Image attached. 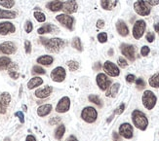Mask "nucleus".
I'll return each instance as SVG.
<instances>
[{"mask_svg": "<svg viewBox=\"0 0 159 141\" xmlns=\"http://www.w3.org/2000/svg\"><path fill=\"white\" fill-rule=\"evenodd\" d=\"M132 121L134 126L139 128L140 131H145V129L149 127V119L145 116L144 112H141V110H134L132 113Z\"/></svg>", "mask_w": 159, "mask_h": 141, "instance_id": "f257e3e1", "label": "nucleus"}, {"mask_svg": "<svg viewBox=\"0 0 159 141\" xmlns=\"http://www.w3.org/2000/svg\"><path fill=\"white\" fill-rule=\"evenodd\" d=\"M46 51L49 53H59L66 46V41L61 38H51L48 39L46 44L44 45Z\"/></svg>", "mask_w": 159, "mask_h": 141, "instance_id": "f03ea898", "label": "nucleus"}, {"mask_svg": "<svg viewBox=\"0 0 159 141\" xmlns=\"http://www.w3.org/2000/svg\"><path fill=\"white\" fill-rule=\"evenodd\" d=\"M141 101H143V104L145 107V109L152 110L156 105L157 97L154 93H152L151 91H145L143 94V97H141Z\"/></svg>", "mask_w": 159, "mask_h": 141, "instance_id": "7ed1b4c3", "label": "nucleus"}, {"mask_svg": "<svg viewBox=\"0 0 159 141\" xmlns=\"http://www.w3.org/2000/svg\"><path fill=\"white\" fill-rule=\"evenodd\" d=\"M81 118H82V120L85 121L86 123L93 124L96 122V120H97V118H98V112L94 107L87 106L82 110Z\"/></svg>", "mask_w": 159, "mask_h": 141, "instance_id": "20e7f679", "label": "nucleus"}, {"mask_svg": "<svg viewBox=\"0 0 159 141\" xmlns=\"http://www.w3.org/2000/svg\"><path fill=\"white\" fill-rule=\"evenodd\" d=\"M134 10L138 15L143 17L149 16L150 14V7L145 0H137L134 3Z\"/></svg>", "mask_w": 159, "mask_h": 141, "instance_id": "39448f33", "label": "nucleus"}, {"mask_svg": "<svg viewBox=\"0 0 159 141\" xmlns=\"http://www.w3.org/2000/svg\"><path fill=\"white\" fill-rule=\"evenodd\" d=\"M56 20L58 21L60 24L65 26L66 28L70 30H72L73 29V25H74V18L67 14H60L56 17Z\"/></svg>", "mask_w": 159, "mask_h": 141, "instance_id": "423d86ee", "label": "nucleus"}, {"mask_svg": "<svg viewBox=\"0 0 159 141\" xmlns=\"http://www.w3.org/2000/svg\"><path fill=\"white\" fill-rule=\"evenodd\" d=\"M120 51L122 55L130 61H134L136 59V48L134 45L130 44H121Z\"/></svg>", "mask_w": 159, "mask_h": 141, "instance_id": "0eeeda50", "label": "nucleus"}, {"mask_svg": "<svg viewBox=\"0 0 159 141\" xmlns=\"http://www.w3.org/2000/svg\"><path fill=\"white\" fill-rule=\"evenodd\" d=\"M146 28V24L144 20H139L134 24L133 26V36L135 39H141L143 37V35L145 34Z\"/></svg>", "mask_w": 159, "mask_h": 141, "instance_id": "6e6552de", "label": "nucleus"}, {"mask_svg": "<svg viewBox=\"0 0 159 141\" xmlns=\"http://www.w3.org/2000/svg\"><path fill=\"white\" fill-rule=\"evenodd\" d=\"M66 77V71L62 66H58L51 72V79L57 83H62Z\"/></svg>", "mask_w": 159, "mask_h": 141, "instance_id": "1a4fd4ad", "label": "nucleus"}, {"mask_svg": "<svg viewBox=\"0 0 159 141\" xmlns=\"http://www.w3.org/2000/svg\"><path fill=\"white\" fill-rule=\"evenodd\" d=\"M103 68L106 74L109 75L110 77H117V76H119V74H120V70H119L118 66L109 60L105 61Z\"/></svg>", "mask_w": 159, "mask_h": 141, "instance_id": "9d476101", "label": "nucleus"}, {"mask_svg": "<svg viewBox=\"0 0 159 141\" xmlns=\"http://www.w3.org/2000/svg\"><path fill=\"white\" fill-rule=\"evenodd\" d=\"M96 81H97V85L101 91H106L111 85V81L107 78L105 73H99L96 78Z\"/></svg>", "mask_w": 159, "mask_h": 141, "instance_id": "9b49d317", "label": "nucleus"}, {"mask_svg": "<svg viewBox=\"0 0 159 141\" xmlns=\"http://www.w3.org/2000/svg\"><path fill=\"white\" fill-rule=\"evenodd\" d=\"M119 134H120V136L126 139H131L134 134L133 127L130 125L129 123L122 124V125L119 127Z\"/></svg>", "mask_w": 159, "mask_h": 141, "instance_id": "f8f14e48", "label": "nucleus"}, {"mask_svg": "<svg viewBox=\"0 0 159 141\" xmlns=\"http://www.w3.org/2000/svg\"><path fill=\"white\" fill-rule=\"evenodd\" d=\"M17 46L14 42L6 41L0 44V54L3 55H13L16 53Z\"/></svg>", "mask_w": 159, "mask_h": 141, "instance_id": "ddd939ff", "label": "nucleus"}, {"mask_svg": "<svg viewBox=\"0 0 159 141\" xmlns=\"http://www.w3.org/2000/svg\"><path fill=\"white\" fill-rule=\"evenodd\" d=\"M70 108V98L69 97H64L60 99L56 106V111L58 113H66Z\"/></svg>", "mask_w": 159, "mask_h": 141, "instance_id": "4468645a", "label": "nucleus"}, {"mask_svg": "<svg viewBox=\"0 0 159 141\" xmlns=\"http://www.w3.org/2000/svg\"><path fill=\"white\" fill-rule=\"evenodd\" d=\"M78 9V4L75 0H67V1L64 2V5H62V11L65 12V14L70 15L75 13Z\"/></svg>", "mask_w": 159, "mask_h": 141, "instance_id": "2eb2a0df", "label": "nucleus"}, {"mask_svg": "<svg viewBox=\"0 0 159 141\" xmlns=\"http://www.w3.org/2000/svg\"><path fill=\"white\" fill-rule=\"evenodd\" d=\"M16 31L15 25L10 21L0 22V35H7L9 33H14Z\"/></svg>", "mask_w": 159, "mask_h": 141, "instance_id": "dca6fc26", "label": "nucleus"}, {"mask_svg": "<svg viewBox=\"0 0 159 141\" xmlns=\"http://www.w3.org/2000/svg\"><path fill=\"white\" fill-rule=\"evenodd\" d=\"M59 31V29L57 28L54 25L52 24H46L44 25L43 26L39 27L37 29V33L38 34H46V33H57Z\"/></svg>", "mask_w": 159, "mask_h": 141, "instance_id": "f3484780", "label": "nucleus"}, {"mask_svg": "<svg viewBox=\"0 0 159 141\" xmlns=\"http://www.w3.org/2000/svg\"><path fill=\"white\" fill-rule=\"evenodd\" d=\"M116 29L119 35H121L122 37H126L129 34V28L127 25L125 24V21L122 20H119L116 22Z\"/></svg>", "mask_w": 159, "mask_h": 141, "instance_id": "a211bd4d", "label": "nucleus"}, {"mask_svg": "<svg viewBox=\"0 0 159 141\" xmlns=\"http://www.w3.org/2000/svg\"><path fill=\"white\" fill-rule=\"evenodd\" d=\"M53 92V88L51 87V86H46V87H44L42 89H38L36 90V92H35V97H38V98H46L48 97L49 95L52 93Z\"/></svg>", "mask_w": 159, "mask_h": 141, "instance_id": "6ab92c4d", "label": "nucleus"}, {"mask_svg": "<svg viewBox=\"0 0 159 141\" xmlns=\"http://www.w3.org/2000/svg\"><path fill=\"white\" fill-rule=\"evenodd\" d=\"M7 70H8V74L9 76L14 79V80H17L19 79L20 77V73H19V66L17 63H11L8 67H7Z\"/></svg>", "mask_w": 159, "mask_h": 141, "instance_id": "aec40b11", "label": "nucleus"}, {"mask_svg": "<svg viewBox=\"0 0 159 141\" xmlns=\"http://www.w3.org/2000/svg\"><path fill=\"white\" fill-rule=\"evenodd\" d=\"M53 107H52V104H44V105H41L38 107L37 109V115L39 117H45L49 115L51 111H52Z\"/></svg>", "mask_w": 159, "mask_h": 141, "instance_id": "412c9836", "label": "nucleus"}, {"mask_svg": "<svg viewBox=\"0 0 159 141\" xmlns=\"http://www.w3.org/2000/svg\"><path fill=\"white\" fill-rule=\"evenodd\" d=\"M37 61V63L39 64H41V65H45V66H49L53 63V61H54V58L52 55H41V56H39V58L36 59Z\"/></svg>", "mask_w": 159, "mask_h": 141, "instance_id": "4be33fe9", "label": "nucleus"}, {"mask_svg": "<svg viewBox=\"0 0 159 141\" xmlns=\"http://www.w3.org/2000/svg\"><path fill=\"white\" fill-rule=\"evenodd\" d=\"M119 88H120V84L119 83H115L113 84L112 86H110L109 89L106 90V93H105V95L107 97H115L116 94L119 91Z\"/></svg>", "mask_w": 159, "mask_h": 141, "instance_id": "5701e85b", "label": "nucleus"}, {"mask_svg": "<svg viewBox=\"0 0 159 141\" xmlns=\"http://www.w3.org/2000/svg\"><path fill=\"white\" fill-rule=\"evenodd\" d=\"M62 5H64V2L62 1H52L46 4V8L52 12H58L62 9Z\"/></svg>", "mask_w": 159, "mask_h": 141, "instance_id": "b1692460", "label": "nucleus"}, {"mask_svg": "<svg viewBox=\"0 0 159 141\" xmlns=\"http://www.w3.org/2000/svg\"><path fill=\"white\" fill-rule=\"evenodd\" d=\"M43 84V79L40 77H33L31 78L30 81L27 83V88L30 90H32L36 87H39L40 85Z\"/></svg>", "mask_w": 159, "mask_h": 141, "instance_id": "393cba45", "label": "nucleus"}, {"mask_svg": "<svg viewBox=\"0 0 159 141\" xmlns=\"http://www.w3.org/2000/svg\"><path fill=\"white\" fill-rule=\"evenodd\" d=\"M17 17V13L13 12V11H8V10H3L0 9V19H9L12 20Z\"/></svg>", "mask_w": 159, "mask_h": 141, "instance_id": "a878e982", "label": "nucleus"}, {"mask_svg": "<svg viewBox=\"0 0 159 141\" xmlns=\"http://www.w3.org/2000/svg\"><path fill=\"white\" fill-rule=\"evenodd\" d=\"M0 102H1L5 107H8V105L11 102V95L9 93L4 92L0 94Z\"/></svg>", "mask_w": 159, "mask_h": 141, "instance_id": "bb28decb", "label": "nucleus"}, {"mask_svg": "<svg viewBox=\"0 0 159 141\" xmlns=\"http://www.w3.org/2000/svg\"><path fill=\"white\" fill-rule=\"evenodd\" d=\"M71 46H72V48H74L75 50H77L78 52H82V51H83L82 42H81V39L79 37H74L72 39Z\"/></svg>", "mask_w": 159, "mask_h": 141, "instance_id": "cd10ccee", "label": "nucleus"}, {"mask_svg": "<svg viewBox=\"0 0 159 141\" xmlns=\"http://www.w3.org/2000/svg\"><path fill=\"white\" fill-rule=\"evenodd\" d=\"M11 63H12L11 59L8 58V56H1V58H0V71L7 69L8 65Z\"/></svg>", "mask_w": 159, "mask_h": 141, "instance_id": "c85d7f7f", "label": "nucleus"}, {"mask_svg": "<svg viewBox=\"0 0 159 141\" xmlns=\"http://www.w3.org/2000/svg\"><path fill=\"white\" fill-rule=\"evenodd\" d=\"M149 86L152 88H156V89L159 88V72L155 73L154 75H152L149 78Z\"/></svg>", "mask_w": 159, "mask_h": 141, "instance_id": "c756f323", "label": "nucleus"}, {"mask_svg": "<svg viewBox=\"0 0 159 141\" xmlns=\"http://www.w3.org/2000/svg\"><path fill=\"white\" fill-rule=\"evenodd\" d=\"M66 132V127L65 125H60L58 128H56V131H55V137L56 139H62V136H64V134Z\"/></svg>", "mask_w": 159, "mask_h": 141, "instance_id": "7c9ffc66", "label": "nucleus"}, {"mask_svg": "<svg viewBox=\"0 0 159 141\" xmlns=\"http://www.w3.org/2000/svg\"><path fill=\"white\" fill-rule=\"evenodd\" d=\"M88 99L90 102H93L94 104L98 105L99 107H103V101H101V99L98 97V95L96 94H90L88 97Z\"/></svg>", "mask_w": 159, "mask_h": 141, "instance_id": "2f4dec72", "label": "nucleus"}, {"mask_svg": "<svg viewBox=\"0 0 159 141\" xmlns=\"http://www.w3.org/2000/svg\"><path fill=\"white\" fill-rule=\"evenodd\" d=\"M115 3H112L111 0H101V6L105 10H112V8L115 6Z\"/></svg>", "mask_w": 159, "mask_h": 141, "instance_id": "473e14b6", "label": "nucleus"}, {"mask_svg": "<svg viewBox=\"0 0 159 141\" xmlns=\"http://www.w3.org/2000/svg\"><path fill=\"white\" fill-rule=\"evenodd\" d=\"M33 16H34L35 20L38 22H44L46 21V16H45V14L42 12H39V11H35V12L33 13Z\"/></svg>", "mask_w": 159, "mask_h": 141, "instance_id": "72a5a7b5", "label": "nucleus"}, {"mask_svg": "<svg viewBox=\"0 0 159 141\" xmlns=\"http://www.w3.org/2000/svg\"><path fill=\"white\" fill-rule=\"evenodd\" d=\"M66 65L69 66V69L70 71H76L79 68V63L75 60H70L66 63Z\"/></svg>", "mask_w": 159, "mask_h": 141, "instance_id": "f704fd0d", "label": "nucleus"}, {"mask_svg": "<svg viewBox=\"0 0 159 141\" xmlns=\"http://www.w3.org/2000/svg\"><path fill=\"white\" fill-rule=\"evenodd\" d=\"M0 5L5 8H12L15 5V1L14 0H0Z\"/></svg>", "mask_w": 159, "mask_h": 141, "instance_id": "c9c22d12", "label": "nucleus"}, {"mask_svg": "<svg viewBox=\"0 0 159 141\" xmlns=\"http://www.w3.org/2000/svg\"><path fill=\"white\" fill-rule=\"evenodd\" d=\"M32 74H45L46 71H45L41 66L39 65H34L32 67V71H31Z\"/></svg>", "mask_w": 159, "mask_h": 141, "instance_id": "e433bc0d", "label": "nucleus"}, {"mask_svg": "<svg viewBox=\"0 0 159 141\" xmlns=\"http://www.w3.org/2000/svg\"><path fill=\"white\" fill-rule=\"evenodd\" d=\"M136 86H137V88L139 90H143L145 89V82L144 79H141V78H139V79H136Z\"/></svg>", "mask_w": 159, "mask_h": 141, "instance_id": "4c0bfd02", "label": "nucleus"}, {"mask_svg": "<svg viewBox=\"0 0 159 141\" xmlns=\"http://www.w3.org/2000/svg\"><path fill=\"white\" fill-rule=\"evenodd\" d=\"M97 38L100 43H105L107 41V34L105 32H101L98 34Z\"/></svg>", "mask_w": 159, "mask_h": 141, "instance_id": "58836bf2", "label": "nucleus"}, {"mask_svg": "<svg viewBox=\"0 0 159 141\" xmlns=\"http://www.w3.org/2000/svg\"><path fill=\"white\" fill-rule=\"evenodd\" d=\"M33 29V25L30 21H26V25H25V30L26 33H30Z\"/></svg>", "mask_w": 159, "mask_h": 141, "instance_id": "ea45409f", "label": "nucleus"}, {"mask_svg": "<svg viewBox=\"0 0 159 141\" xmlns=\"http://www.w3.org/2000/svg\"><path fill=\"white\" fill-rule=\"evenodd\" d=\"M149 53H150L149 47H147V46H143V47H141V55H143V56L149 55Z\"/></svg>", "mask_w": 159, "mask_h": 141, "instance_id": "a19ab883", "label": "nucleus"}, {"mask_svg": "<svg viewBox=\"0 0 159 141\" xmlns=\"http://www.w3.org/2000/svg\"><path fill=\"white\" fill-rule=\"evenodd\" d=\"M118 65L121 67V68H125V67H127L128 63L126 59H125L124 58H122V56H120V58L118 59Z\"/></svg>", "mask_w": 159, "mask_h": 141, "instance_id": "79ce46f5", "label": "nucleus"}, {"mask_svg": "<svg viewBox=\"0 0 159 141\" xmlns=\"http://www.w3.org/2000/svg\"><path fill=\"white\" fill-rule=\"evenodd\" d=\"M145 38H146V41L147 42L152 43L153 41H154V39H155V34L153 32H147Z\"/></svg>", "mask_w": 159, "mask_h": 141, "instance_id": "37998d69", "label": "nucleus"}, {"mask_svg": "<svg viewBox=\"0 0 159 141\" xmlns=\"http://www.w3.org/2000/svg\"><path fill=\"white\" fill-rule=\"evenodd\" d=\"M124 110H125V104L122 103V104H120V106H119L117 109H115V111H114L113 114H114V115H120L124 112Z\"/></svg>", "mask_w": 159, "mask_h": 141, "instance_id": "c03bdc74", "label": "nucleus"}, {"mask_svg": "<svg viewBox=\"0 0 159 141\" xmlns=\"http://www.w3.org/2000/svg\"><path fill=\"white\" fill-rule=\"evenodd\" d=\"M25 50H26V54L31 53V43H30V41H28V40L25 41Z\"/></svg>", "mask_w": 159, "mask_h": 141, "instance_id": "a18cd8bd", "label": "nucleus"}, {"mask_svg": "<svg viewBox=\"0 0 159 141\" xmlns=\"http://www.w3.org/2000/svg\"><path fill=\"white\" fill-rule=\"evenodd\" d=\"M15 116H17L19 118V120L22 124H24L25 123V116H24V113H22V111H18V112H16L15 113Z\"/></svg>", "mask_w": 159, "mask_h": 141, "instance_id": "49530a36", "label": "nucleus"}, {"mask_svg": "<svg viewBox=\"0 0 159 141\" xmlns=\"http://www.w3.org/2000/svg\"><path fill=\"white\" fill-rule=\"evenodd\" d=\"M136 81V76L134 74H128L126 76V82L129 84H132Z\"/></svg>", "mask_w": 159, "mask_h": 141, "instance_id": "de8ad7c7", "label": "nucleus"}, {"mask_svg": "<svg viewBox=\"0 0 159 141\" xmlns=\"http://www.w3.org/2000/svg\"><path fill=\"white\" fill-rule=\"evenodd\" d=\"M60 122H61V118H59V117H54V118H52V119L50 120V125H58V124H60Z\"/></svg>", "mask_w": 159, "mask_h": 141, "instance_id": "09e8293b", "label": "nucleus"}, {"mask_svg": "<svg viewBox=\"0 0 159 141\" xmlns=\"http://www.w3.org/2000/svg\"><path fill=\"white\" fill-rule=\"evenodd\" d=\"M147 4H149L150 6H156L159 4V0H145Z\"/></svg>", "mask_w": 159, "mask_h": 141, "instance_id": "8fccbe9b", "label": "nucleus"}, {"mask_svg": "<svg viewBox=\"0 0 159 141\" xmlns=\"http://www.w3.org/2000/svg\"><path fill=\"white\" fill-rule=\"evenodd\" d=\"M112 137H113V139H114V141H120V140H121L120 134L117 133V132H115V131L112 133Z\"/></svg>", "mask_w": 159, "mask_h": 141, "instance_id": "3c124183", "label": "nucleus"}, {"mask_svg": "<svg viewBox=\"0 0 159 141\" xmlns=\"http://www.w3.org/2000/svg\"><path fill=\"white\" fill-rule=\"evenodd\" d=\"M97 27L98 28H103V27H105V21L104 20H99L97 21Z\"/></svg>", "mask_w": 159, "mask_h": 141, "instance_id": "603ef678", "label": "nucleus"}, {"mask_svg": "<svg viewBox=\"0 0 159 141\" xmlns=\"http://www.w3.org/2000/svg\"><path fill=\"white\" fill-rule=\"evenodd\" d=\"M6 109H7V107H5L1 102H0V114H5V113H6Z\"/></svg>", "mask_w": 159, "mask_h": 141, "instance_id": "864d4df0", "label": "nucleus"}, {"mask_svg": "<svg viewBox=\"0 0 159 141\" xmlns=\"http://www.w3.org/2000/svg\"><path fill=\"white\" fill-rule=\"evenodd\" d=\"M93 68L95 71H99L101 68V63H96L93 66Z\"/></svg>", "mask_w": 159, "mask_h": 141, "instance_id": "5fc2aeb1", "label": "nucleus"}, {"mask_svg": "<svg viewBox=\"0 0 159 141\" xmlns=\"http://www.w3.org/2000/svg\"><path fill=\"white\" fill-rule=\"evenodd\" d=\"M26 141H36V138L33 136V135H27Z\"/></svg>", "mask_w": 159, "mask_h": 141, "instance_id": "6e6d98bb", "label": "nucleus"}, {"mask_svg": "<svg viewBox=\"0 0 159 141\" xmlns=\"http://www.w3.org/2000/svg\"><path fill=\"white\" fill-rule=\"evenodd\" d=\"M39 40H40L41 44L45 45V44H46V42H47L48 39H47V38H45V37H40V39H39Z\"/></svg>", "mask_w": 159, "mask_h": 141, "instance_id": "4d7b16f0", "label": "nucleus"}, {"mask_svg": "<svg viewBox=\"0 0 159 141\" xmlns=\"http://www.w3.org/2000/svg\"><path fill=\"white\" fill-rule=\"evenodd\" d=\"M66 141H78V139H77L75 136H73V135H71V136H70L69 140H66Z\"/></svg>", "mask_w": 159, "mask_h": 141, "instance_id": "13d9d810", "label": "nucleus"}, {"mask_svg": "<svg viewBox=\"0 0 159 141\" xmlns=\"http://www.w3.org/2000/svg\"><path fill=\"white\" fill-rule=\"evenodd\" d=\"M154 29L156 32H159V24H155L154 25Z\"/></svg>", "mask_w": 159, "mask_h": 141, "instance_id": "bf43d9fd", "label": "nucleus"}, {"mask_svg": "<svg viewBox=\"0 0 159 141\" xmlns=\"http://www.w3.org/2000/svg\"><path fill=\"white\" fill-rule=\"evenodd\" d=\"M109 55L110 56H111V55H113V50H112V49H110V50L109 51Z\"/></svg>", "mask_w": 159, "mask_h": 141, "instance_id": "052dcab7", "label": "nucleus"}, {"mask_svg": "<svg viewBox=\"0 0 159 141\" xmlns=\"http://www.w3.org/2000/svg\"><path fill=\"white\" fill-rule=\"evenodd\" d=\"M22 109H24L25 111H26V109H27V107H26V105H22Z\"/></svg>", "mask_w": 159, "mask_h": 141, "instance_id": "680f3d73", "label": "nucleus"}, {"mask_svg": "<svg viewBox=\"0 0 159 141\" xmlns=\"http://www.w3.org/2000/svg\"><path fill=\"white\" fill-rule=\"evenodd\" d=\"M6 141H9V138H6Z\"/></svg>", "mask_w": 159, "mask_h": 141, "instance_id": "e2e57ef3", "label": "nucleus"}, {"mask_svg": "<svg viewBox=\"0 0 159 141\" xmlns=\"http://www.w3.org/2000/svg\"><path fill=\"white\" fill-rule=\"evenodd\" d=\"M55 1H59V0H55Z\"/></svg>", "mask_w": 159, "mask_h": 141, "instance_id": "0e129e2a", "label": "nucleus"}, {"mask_svg": "<svg viewBox=\"0 0 159 141\" xmlns=\"http://www.w3.org/2000/svg\"><path fill=\"white\" fill-rule=\"evenodd\" d=\"M158 33H159V32H158Z\"/></svg>", "mask_w": 159, "mask_h": 141, "instance_id": "69168bd1", "label": "nucleus"}]
</instances>
